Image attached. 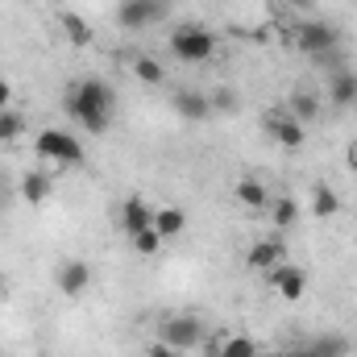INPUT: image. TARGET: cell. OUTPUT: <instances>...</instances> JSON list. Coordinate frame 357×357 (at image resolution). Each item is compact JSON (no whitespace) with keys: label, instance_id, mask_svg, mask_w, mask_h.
Here are the masks:
<instances>
[{"label":"cell","instance_id":"obj_1","mask_svg":"<svg viewBox=\"0 0 357 357\" xmlns=\"http://www.w3.org/2000/svg\"><path fill=\"white\" fill-rule=\"evenodd\" d=\"M63 108H67V116L71 121H79V129H88V133H108L112 129V121H116V91L108 88L104 79H75L67 96H63Z\"/></svg>","mask_w":357,"mask_h":357},{"label":"cell","instance_id":"obj_2","mask_svg":"<svg viewBox=\"0 0 357 357\" xmlns=\"http://www.w3.org/2000/svg\"><path fill=\"white\" fill-rule=\"evenodd\" d=\"M171 54H175L178 63H208L216 54V33L208 25L183 21L175 33H171Z\"/></svg>","mask_w":357,"mask_h":357},{"label":"cell","instance_id":"obj_3","mask_svg":"<svg viewBox=\"0 0 357 357\" xmlns=\"http://www.w3.org/2000/svg\"><path fill=\"white\" fill-rule=\"evenodd\" d=\"M167 13H171V0H121L116 25L125 33H142V29H154L158 21H167Z\"/></svg>","mask_w":357,"mask_h":357},{"label":"cell","instance_id":"obj_4","mask_svg":"<svg viewBox=\"0 0 357 357\" xmlns=\"http://www.w3.org/2000/svg\"><path fill=\"white\" fill-rule=\"evenodd\" d=\"M158 341H167L171 349H199L204 345V320L195 312H171L158 328Z\"/></svg>","mask_w":357,"mask_h":357},{"label":"cell","instance_id":"obj_5","mask_svg":"<svg viewBox=\"0 0 357 357\" xmlns=\"http://www.w3.org/2000/svg\"><path fill=\"white\" fill-rule=\"evenodd\" d=\"M38 154H42L46 162H63V167L84 162V146H79V137L67 133V129H42V133H38Z\"/></svg>","mask_w":357,"mask_h":357},{"label":"cell","instance_id":"obj_6","mask_svg":"<svg viewBox=\"0 0 357 357\" xmlns=\"http://www.w3.org/2000/svg\"><path fill=\"white\" fill-rule=\"evenodd\" d=\"M295 42H299V50H303L307 59H324V54L341 50V29H337L333 21H303Z\"/></svg>","mask_w":357,"mask_h":357},{"label":"cell","instance_id":"obj_7","mask_svg":"<svg viewBox=\"0 0 357 357\" xmlns=\"http://www.w3.org/2000/svg\"><path fill=\"white\" fill-rule=\"evenodd\" d=\"M262 125H266V133L278 142V146H282V150H299V146H303V137H307L303 121H295L287 108H266Z\"/></svg>","mask_w":357,"mask_h":357},{"label":"cell","instance_id":"obj_8","mask_svg":"<svg viewBox=\"0 0 357 357\" xmlns=\"http://www.w3.org/2000/svg\"><path fill=\"white\" fill-rule=\"evenodd\" d=\"M266 278H270V287L278 291V299H287V303H295V299L307 295V270L295 266V262H278Z\"/></svg>","mask_w":357,"mask_h":357},{"label":"cell","instance_id":"obj_9","mask_svg":"<svg viewBox=\"0 0 357 357\" xmlns=\"http://www.w3.org/2000/svg\"><path fill=\"white\" fill-rule=\"evenodd\" d=\"M54 282H59V291H63V295L79 299V295L91 287V266L84 262V258H67L63 266L54 270Z\"/></svg>","mask_w":357,"mask_h":357},{"label":"cell","instance_id":"obj_10","mask_svg":"<svg viewBox=\"0 0 357 357\" xmlns=\"http://www.w3.org/2000/svg\"><path fill=\"white\" fill-rule=\"evenodd\" d=\"M116 220H121V229H125L129 237H137L142 229H154V208H150L142 195H129V199L116 208Z\"/></svg>","mask_w":357,"mask_h":357},{"label":"cell","instance_id":"obj_11","mask_svg":"<svg viewBox=\"0 0 357 357\" xmlns=\"http://www.w3.org/2000/svg\"><path fill=\"white\" fill-rule=\"evenodd\" d=\"M245 262H250V270L270 274L278 262H287V245H282V237H262V241H254V250L245 254Z\"/></svg>","mask_w":357,"mask_h":357},{"label":"cell","instance_id":"obj_12","mask_svg":"<svg viewBox=\"0 0 357 357\" xmlns=\"http://www.w3.org/2000/svg\"><path fill=\"white\" fill-rule=\"evenodd\" d=\"M171 104H175V112L183 121H208L212 116V108H208V91H195V88H178L171 96Z\"/></svg>","mask_w":357,"mask_h":357},{"label":"cell","instance_id":"obj_13","mask_svg":"<svg viewBox=\"0 0 357 357\" xmlns=\"http://www.w3.org/2000/svg\"><path fill=\"white\" fill-rule=\"evenodd\" d=\"M328 100L337 108H354L357 104V71L354 67H341V71L328 75Z\"/></svg>","mask_w":357,"mask_h":357},{"label":"cell","instance_id":"obj_14","mask_svg":"<svg viewBox=\"0 0 357 357\" xmlns=\"http://www.w3.org/2000/svg\"><path fill=\"white\" fill-rule=\"evenodd\" d=\"M50 191H54V178L46 175V171H25L21 175V199L25 204H46Z\"/></svg>","mask_w":357,"mask_h":357},{"label":"cell","instance_id":"obj_15","mask_svg":"<svg viewBox=\"0 0 357 357\" xmlns=\"http://www.w3.org/2000/svg\"><path fill=\"white\" fill-rule=\"evenodd\" d=\"M233 191H237V199H241L245 208H254V212H258V208H270V191H266V183H262L258 175L237 178V187H233Z\"/></svg>","mask_w":357,"mask_h":357},{"label":"cell","instance_id":"obj_16","mask_svg":"<svg viewBox=\"0 0 357 357\" xmlns=\"http://www.w3.org/2000/svg\"><path fill=\"white\" fill-rule=\"evenodd\" d=\"M287 112L295 116V121H316V112H320V96L312 88H295L291 91V100H287Z\"/></svg>","mask_w":357,"mask_h":357},{"label":"cell","instance_id":"obj_17","mask_svg":"<svg viewBox=\"0 0 357 357\" xmlns=\"http://www.w3.org/2000/svg\"><path fill=\"white\" fill-rule=\"evenodd\" d=\"M154 229L162 233V241H171V237H178L183 229H187V212L183 208H154Z\"/></svg>","mask_w":357,"mask_h":357},{"label":"cell","instance_id":"obj_18","mask_svg":"<svg viewBox=\"0 0 357 357\" xmlns=\"http://www.w3.org/2000/svg\"><path fill=\"white\" fill-rule=\"evenodd\" d=\"M59 25H63V33H67V42H71V46H91V42H96V29H91L79 13H63V17H59Z\"/></svg>","mask_w":357,"mask_h":357},{"label":"cell","instance_id":"obj_19","mask_svg":"<svg viewBox=\"0 0 357 357\" xmlns=\"http://www.w3.org/2000/svg\"><path fill=\"white\" fill-rule=\"evenodd\" d=\"M337 212H341L337 191H333V187H324V183H316V187H312V216H316V220H333Z\"/></svg>","mask_w":357,"mask_h":357},{"label":"cell","instance_id":"obj_20","mask_svg":"<svg viewBox=\"0 0 357 357\" xmlns=\"http://www.w3.org/2000/svg\"><path fill=\"white\" fill-rule=\"evenodd\" d=\"M208 108H212V116H233V112H241V96L220 84V88L208 91Z\"/></svg>","mask_w":357,"mask_h":357},{"label":"cell","instance_id":"obj_21","mask_svg":"<svg viewBox=\"0 0 357 357\" xmlns=\"http://www.w3.org/2000/svg\"><path fill=\"white\" fill-rule=\"evenodd\" d=\"M133 75H137L142 84H150V88L167 84V67H162L154 54H137V59H133Z\"/></svg>","mask_w":357,"mask_h":357},{"label":"cell","instance_id":"obj_22","mask_svg":"<svg viewBox=\"0 0 357 357\" xmlns=\"http://www.w3.org/2000/svg\"><path fill=\"white\" fill-rule=\"evenodd\" d=\"M270 220H274V229H278V233H282V229H291V225L299 220V204H295L291 195L270 199Z\"/></svg>","mask_w":357,"mask_h":357},{"label":"cell","instance_id":"obj_23","mask_svg":"<svg viewBox=\"0 0 357 357\" xmlns=\"http://www.w3.org/2000/svg\"><path fill=\"white\" fill-rule=\"evenodd\" d=\"M307 349H312V357H349V341L337 337V333H328V337H316Z\"/></svg>","mask_w":357,"mask_h":357},{"label":"cell","instance_id":"obj_24","mask_svg":"<svg viewBox=\"0 0 357 357\" xmlns=\"http://www.w3.org/2000/svg\"><path fill=\"white\" fill-rule=\"evenodd\" d=\"M21 133H25V116L13 112V108H4L0 112V142H17Z\"/></svg>","mask_w":357,"mask_h":357},{"label":"cell","instance_id":"obj_25","mask_svg":"<svg viewBox=\"0 0 357 357\" xmlns=\"http://www.w3.org/2000/svg\"><path fill=\"white\" fill-rule=\"evenodd\" d=\"M220 357H258V345L250 337H225L220 341Z\"/></svg>","mask_w":357,"mask_h":357},{"label":"cell","instance_id":"obj_26","mask_svg":"<svg viewBox=\"0 0 357 357\" xmlns=\"http://www.w3.org/2000/svg\"><path fill=\"white\" fill-rule=\"evenodd\" d=\"M133 250H137L142 258H150V254H158V250H162V233H158V229H142V233L133 237Z\"/></svg>","mask_w":357,"mask_h":357},{"label":"cell","instance_id":"obj_27","mask_svg":"<svg viewBox=\"0 0 357 357\" xmlns=\"http://www.w3.org/2000/svg\"><path fill=\"white\" fill-rule=\"evenodd\" d=\"M146 357H178V349H171L167 341H154V345H146Z\"/></svg>","mask_w":357,"mask_h":357},{"label":"cell","instance_id":"obj_28","mask_svg":"<svg viewBox=\"0 0 357 357\" xmlns=\"http://www.w3.org/2000/svg\"><path fill=\"white\" fill-rule=\"evenodd\" d=\"M4 108H13V88L0 79V112H4Z\"/></svg>","mask_w":357,"mask_h":357},{"label":"cell","instance_id":"obj_29","mask_svg":"<svg viewBox=\"0 0 357 357\" xmlns=\"http://www.w3.org/2000/svg\"><path fill=\"white\" fill-rule=\"evenodd\" d=\"M345 167H349V171H354V175H357V142H354V146H349V154H345Z\"/></svg>","mask_w":357,"mask_h":357},{"label":"cell","instance_id":"obj_30","mask_svg":"<svg viewBox=\"0 0 357 357\" xmlns=\"http://www.w3.org/2000/svg\"><path fill=\"white\" fill-rule=\"evenodd\" d=\"M258 357H282V354H262V349H258Z\"/></svg>","mask_w":357,"mask_h":357},{"label":"cell","instance_id":"obj_31","mask_svg":"<svg viewBox=\"0 0 357 357\" xmlns=\"http://www.w3.org/2000/svg\"><path fill=\"white\" fill-rule=\"evenodd\" d=\"M0 295H4V278H0Z\"/></svg>","mask_w":357,"mask_h":357}]
</instances>
